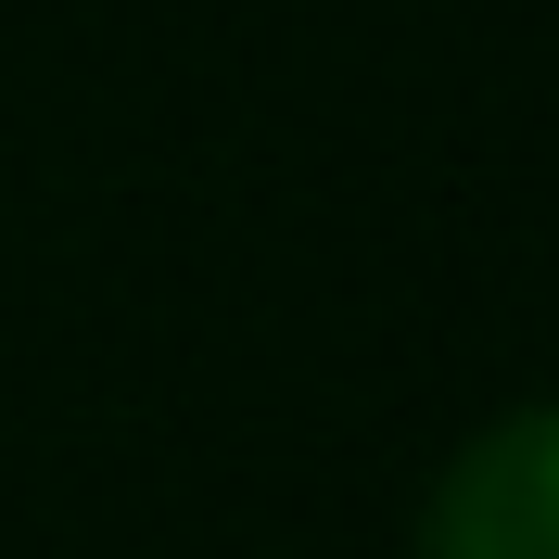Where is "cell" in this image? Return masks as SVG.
<instances>
[{"label":"cell","mask_w":559,"mask_h":559,"mask_svg":"<svg viewBox=\"0 0 559 559\" xmlns=\"http://www.w3.org/2000/svg\"><path fill=\"white\" fill-rule=\"evenodd\" d=\"M419 559H559V407H509L432 471Z\"/></svg>","instance_id":"6da1fadb"}]
</instances>
